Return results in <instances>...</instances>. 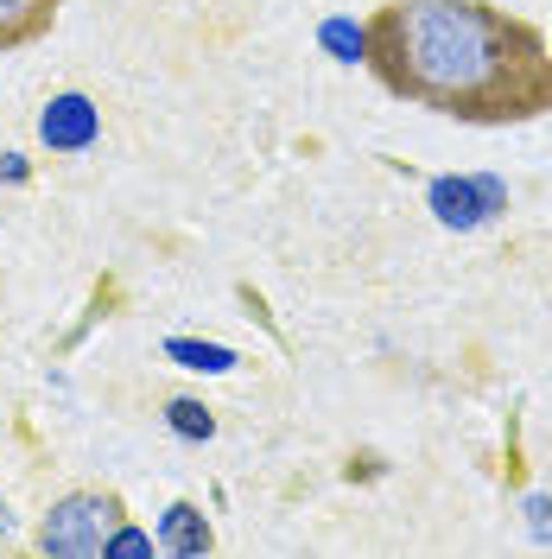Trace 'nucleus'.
Returning a JSON list of instances; mask_svg holds the SVG:
<instances>
[{
    "label": "nucleus",
    "instance_id": "obj_5",
    "mask_svg": "<svg viewBox=\"0 0 552 559\" xmlns=\"http://www.w3.org/2000/svg\"><path fill=\"white\" fill-rule=\"evenodd\" d=\"M51 20H58V0H0V51H20V45L45 38Z\"/></svg>",
    "mask_w": 552,
    "mask_h": 559
},
{
    "label": "nucleus",
    "instance_id": "obj_6",
    "mask_svg": "<svg viewBox=\"0 0 552 559\" xmlns=\"http://www.w3.org/2000/svg\"><path fill=\"white\" fill-rule=\"evenodd\" d=\"M159 547H166V554H209L216 534H209L204 509H197V502H172L166 522H159Z\"/></svg>",
    "mask_w": 552,
    "mask_h": 559
},
{
    "label": "nucleus",
    "instance_id": "obj_10",
    "mask_svg": "<svg viewBox=\"0 0 552 559\" xmlns=\"http://www.w3.org/2000/svg\"><path fill=\"white\" fill-rule=\"evenodd\" d=\"M108 554H153V540H146V534H140V527H115V534H108Z\"/></svg>",
    "mask_w": 552,
    "mask_h": 559
},
{
    "label": "nucleus",
    "instance_id": "obj_11",
    "mask_svg": "<svg viewBox=\"0 0 552 559\" xmlns=\"http://www.w3.org/2000/svg\"><path fill=\"white\" fill-rule=\"evenodd\" d=\"M547 45H552V38H547Z\"/></svg>",
    "mask_w": 552,
    "mask_h": 559
},
{
    "label": "nucleus",
    "instance_id": "obj_9",
    "mask_svg": "<svg viewBox=\"0 0 552 559\" xmlns=\"http://www.w3.org/2000/svg\"><path fill=\"white\" fill-rule=\"evenodd\" d=\"M324 45H331L337 58H349V64H356V58H362V26H349V20H331V26H324Z\"/></svg>",
    "mask_w": 552,
    "mask_h": 559
},
{
    "label": "nucleus",
    "instance_id": "obj_8",
    "mask_svg": "<svg viewBox=\"0 0 552 559\" xmlns=\"http://www.w3.org/2000/svg\"><path fill=\"white\" fill-rule=\"evenodd\" d=\"M172 356H184L191 369H209V376L236 369V349H216V344H184V337H172Z\"/></svg>",
    "mask_w": 552,
    "mask_h": 559
},
{
    "label": "nucleus",
    "instance_id": "obj_3",
    "mask_svg": "<svg viewBox=\"0 0 552 559\" xmlns=\"http://www.w3.org/2000/svg\"><path fill=\"white\" fill-rule=\"evenodd\" d=\"M425 204H432V216H439L445 229H477V223H489L495 210H508V185H502V178H477V173L432 178Z\"/></svg>",
    "mask_w": 552,
    "mask_h": 559
},
{
    "label": "nucleus",
    "instance_id": "obj_7",
    "mask_svg": "<svg viewBox=\"0 0 552 559\" xmlns=\"http://www.w3.org/2000/svg\"><path fill=\"white\" fill-rule=\"evenodd\" d=\"M166 419H172L178 439H209V432H216V414H209L204 401H172V407H166Z\"/></svg>",
    "mask_w": 552,
    "mask_h": 559
},
{
    "label": "nucleus",
    "instance_id": "obj_4",
    "mask_svg": "<svg viewBox=\"0 0 552 559\" xmlns=\"http://www.w3.org/2000/svg\"><path fill=\"white\" fill-rule=\"evenodd\" d=\"M96 134H103V108L89 103V96H76V90L70 96H51L45 115H38V140L51 153H89Z\"/></svg>",
    "mask_w": 552,
    "mask_h": 559
},
{
    "label": "nucleus",
    "instance_id": "obj_2",
    "mask_svg": "<svg viewBox=\"0 0 552 559\" xmlns=\"http://www.w3.org/2000/svg\"><path fill=\"white\" fill-rule=\"evenodd\" d=\"M115 527H121V496L115 489H70L64 502H51L45 522H38V554L103 559Z\"/></svg>",
    "mask_w": 552,
    "mask_h": 559
},
{
    "label": "nucleus",
    "instance_id": "obj_1",
    "mask_svg": "<svg viewBox=\"0 0 552 559\" xmlns=\"http://www.w3.org/2000/svg\"><path fill=\"white\" fill-rule=\"evenodd\" d=\"M362 64L387 96L470 128L552 115V45L489 0H387L362 26Z\"/></svg>",
    "mask_w": 552,
    "mask_h": 559
}]
</instances>
